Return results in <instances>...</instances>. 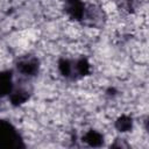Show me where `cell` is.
<instances>
[{
  "label": "cell",
  "mask_w": 149,
  "mask_h": 149,
  "mask_svg": "<svg viewBox=\"0 0 149 149\" xmlns=\"http://www.w3.org/2000/svg\"><path fill=\"white\" fill-rule=\"evenodd\" d=\"M59 73L69 80H78L90 73V63L86 58H61L58 61Z\"/></svg>",
  "instance_id": "obj_1"
},
{
  "label": "cell",
  "mask_w": 149,
  "mask_h": 149,
  "mask_svg": "<svg viewBox=\"0 0 149 149\" xmlns=\"http://www.w3.org/2000/svg\"><path fill=\"white\" fill-rule=\"evenodd\" d=\"M19 148H24L20 133L9 121L0 119V149Z\"/></svg>",
  "instance_id": "obj_2"
},
{
  "label": "cell",
  "mask_w": 149,
  "mask_h": 149,
  "mask_svg": "<svg viewBox=\"0 0 149 149\" xmlns=\"http://www.w3.org/2000/svg\"><path fill=\"white\" fill-rule=\"evenodd\" d=\"M15 69L21 77L33 78L37 76L40 70V59L34 55H24L17 58L15 62Z\"/></svg>",
  "instance_id": "obj_3"
},
{
  "label": "cell",
  "mask_w": 149,
  "mask_h": 149,
  "mask_svg": "<svg viewBox=\"0 0 149 149\" xmlns=\"http://www.w3.org/2000/svg\"><path fill=\"white\" fill-rule=\"evenodd\" d=\"M105 21H106V15L105 12L101 9V7L97 5H85L84 14L80 20L83 24L97 28L104 26Z\"/></svg>",
  "instance_id": "obj_4"
},
{
  "label": "cell",
  "mask_w": 149,
  "mask_h": 149,
  "mask_svg": "<svg viewBox=\"0 0 149 149\" xmlns=\"http://www.w3.org/2000/svg\"><path fill=\"white\" fill-rule=\"evenodd\" d=\"M30 94H31V88H28L27 84H19V85L14 84L13 90L8 97H9L12 105L20 106L30 98Z\"/></svg>",
  "instance_id": "obj_5"
},
{
  "label": "cell",
  "mask_w": 149,
  "mask_h": 149,
  "mask_svg": "<svg viewBox=\"0 0 149 149\" xmlns=\"http://www.w3.org/2000/svg\"><path fill=\"white\" fill-rule=\"evenodd\" d=\"M84 9H85V3L81 0H65L64 2L65 13L76 21L80 22L84 14Z\"/></svg>",
  "instance_id": "obj_6"
},
{
  "label": "cell",
  "mask_w": 149,
  "mask_h": 149,
  "mask_svg": "<svg viewBox=\"0 0 149 149\" xmlns=\"http://www.w3.org/2000/svg\"><path fill=\"white\" fill-rule=\"evenodd\" d=\"M13 71H0V98L9 95V93L13 90Z\"/></svg>",
  "instance_id": "obj_7"
},
{
  "label": "cell",
  "mask_w": 149,
  "mask_h": 149,
  "mask_svg": "<svg viewBox=\"0 0 149 149\" xmlns=\"http://www.w3.org/2000/svg\"><path fill=\"white\" fill-rule=\"evenodd\" d=\"M83 141L86 142L91 147H100L104 144V135L101 133H99L98 130L91 129L84 134Z\"/></svg>",
  "instance_id": "obj_8"
},
{
  "label": "cell",
  "mask_w": 149,
  "mask_h": 149,
  "mask_svg": "<svg viewBox=\"0 0 149 149\" xmlns=\"http://www.w3.org/2000/svg\"><path fill=\"white\" fill-rule=\"evenodd\" d=\"M115 128L121 132V133H126L129 132L133 128V119L129 115H121L116 119L115 121Z\"/></svg>",
  "instance_id": "obj_9"
}]
</instances>
